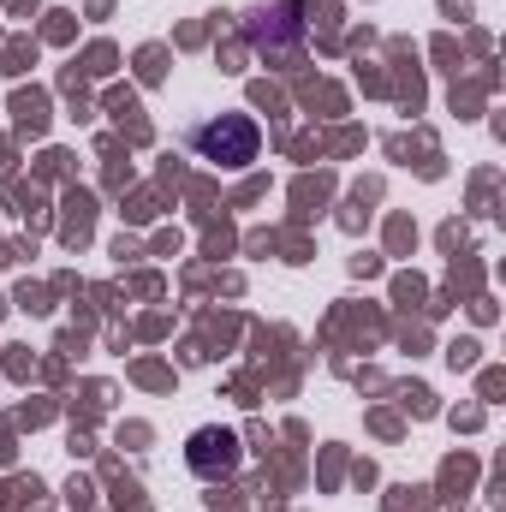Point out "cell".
<instances>
[{
    "label": "cell",
    "instance_id": "1",
    "mask_svg": "<svg viewBox=\"0 0 506 512\" xmlns=\"http://www.w3.org/2000/svg\"><path fill=\"white\" fill-rule=\"evenodd\" d=\"M191 149L203 155V161H215V167H251L256 149H262V131H256L251 114H215V120H203V126H191Z\"/></svg>",
    "mask_w": 506,
    "mask_h": 512
},
{
    "label": "cell",
    "instance_id": "3",
    "mask_svg": "<svg viewBox=\"0 0 506 512\" xmlns=\"http://www.w3.org/2000/svg\"><path fill=\"white\" fill-rule=\"evenodd\" d=\"M292 12H304V0H274V6H256L251 18H245V36H251L256 48H280V42H292V36L304 30V18H292Z\"/></svg>",
    "mask_w": 506,
    "mask_h": 512
},
{
    "label": "cell",
    "instance_id": "2",
    "mask_svg": "<svg viewBox=\"0 0 506 512\" xmlns=\"http://www.w3.org/2000/svg\"><path fill=\"white\" fill-rule=\"evenodd\" d=\"M185 459H191V471L203 483H221V477L239 471V435L233 429H197L191 447H185Z\"/></svg>",
    "mask_w": 506,
    "mask_h": 512
}]
</instances>
